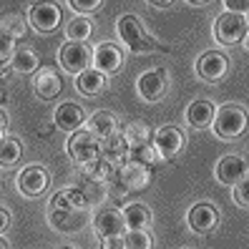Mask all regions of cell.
I'll use <instances>...</instances> for the list:
<instances>
[{"label":"cell","instance_id":"cell-1","mask_svg":"<svg viewBox=\"0 0 249 249\" xmlns=\"http://www.w3.org/2000/svg\"><path fill=\"white\" fill-rule=\"evenodd\" d=\"M116 33H119V38H121L134 53L156 51V40L146 33L143 23H141L136 16H124V18L116 20Z\"/></svg>","mask_w":249,"mask_h":249},{"label":"cell","instance_id":"cell-2","mask_svg":"<svg viewBox=\"0 0 249 249\" xmlns=\"http://www.w3.org/2000/svg\"><path fill=\"white\" fill-rule=\"evenodd\" d=\"M214 134L219 139H237L247 128V111L239 104H227L214 111Z\"/></svg>","mask_w":249,"mask_h":249},{"label":"cell","instance_id":"cell-3","mask_svg":"<svg viewBox=\"0 0 249 249\" xmlns=\"http://www.w3.org/2000/svg\"><path fill=\"white\" fill-rule=\"evenodd\" d=\"M249 33L247 28V16H234V13H224L214 20V40L222 46H237Z\"/></svg>","mask_w":249,"mask_h":249},{"label":"cell","instance_id":"cell-4","mask_svg":"<svg viewBox=\"0 0 249 249\" xmlns=\"http://www.w3.org/2000/svg\"><path fill=\"white\" fill-rule=\"evenodd\" d=\"M113 179L121 186V192H139V189H146L151 184L154 174H151V166L136 164V161H126V164H121L113 171Z\"/></svg>","mask_w":249,"mask_h":249},{"label":"cell","instance_id":"cell-5","mask_svg":"<svg viewBox=\"0 0 249 249\" xmlns=\"http://www.w3.org/2000/svg\"><path fill=\"white\" fill-rule=\"evenodd\" d=\"M98 154H101V141L91 134V131L78 128V131L71 134V139H68V156L76 161L78 166L98 159Z\"/></svg>","mask_w":249,"mask_h":249},{"label":"cell","instance_id":"cell-6","mask_svg":"<svg viewBox=\"0 0 249 249\" xmlns=\"http://www.w3.org/2000/svg\"><path fill=\"white\" fill-rule=\"evenodd\" d=\"M48 184H51L48 171L43 166H38V164L25 166L18 174V179H16L18 192L25 194V196H43V194H46V189H48Z\"/></svg>","mask_w":249,"mask_h":249},{"label":"cell","instance_id":"cell-7","mask_svg":"<svg viewBox=\"0 0 249 249\" xmlns=\"http://www.w3.org/2000/svg\"><path fill=\"white\" fill-rule=\"evenodd\" d=\"M58 61H61V68L78 76L86 68L91 66V48L86 43H66L58 51Z\"/></svg>","mask_w":249,"mask_h":249},{"label":"cell","instance_id":"cell-8","mask_svg":"<svg viewBox=\"0 0 249 249\" xmlns=\"http://www.w3.org/2000/svg\"><path fill=\"white\" fill-rule=\"evenodd\" d=\"M166 89H169V78L166 73L161 68H154V71H146L139 76L136 81V91L143 101H149V104H156L166 96Z\"/></svg>","mask_w":249,"mask_h":249},{"label":"cell","instance_id":"cell-9","mask_svg":"<svg viewBox=\"0 0 249 249\" xmlns=\"http://www.w3.org/2000/svg\"><path fill=\"white\" fill-rule=\"evenodd\" d=\"M184 149V134L177 126H161L154 134V151L156 159H171Z\"/></svg>","mask_w":249,"mask_h":249},{"label":"cell","instance_id":"cell-10","mask_svg":"<svg viewBox=\"0 0 249 249\" xmlns=\"http://www.w3.org/2000/svg\"><path fill=\"white\" fill-rule=\"evenodd\" d=\"M227 71H229V61H227V55L224 53H219V51H209V53H204L196 58V76L204 78V81H222L227 76Z\"/></svg>","mask_w":249,"mask_h":249},{"label":"cell","instance_id":"cell-11","mask_svg":"<svg viewBox=\"0 0 249 249\" xmlns=\"http://www.w3.org/2000/svg\"><path fill=\"white\" fill-rule=\"evenodd\" d=\"M93 231H96L98 239L121 237V234L126 231V224H124L121 212H116V209H101V212L93 216Z\"/></svg>","mask_w":249,"mask_h":249},{"label":"cell","instance_id":"cell-12","mask_svg":"<svg viewBox=\"0 0 249 249\" xmlns=\"http://www.w3.org/2000/svg\"><path fill=\"white\" fill-rule=\"evenodd\" d=\"M214 177L219 184H227L234 186L239 184L242 179H247V161L239 156H224L216 161V169H214Z\"/></svg>","mask_w":249,"mask_h":249},{"label":"cell","instance_id":"cell-13","mask_svg":"<svg viewBox=\"0 0 249 249\" xmlns=\"http://www.w3.org/2000/svg\"><path fill=\"white\" fill-rule=\"evenodd\" d=\"M91 61L96 66L98 73H116L121 66H124V53L119 46H113V43H101L96 46V51L91 53Z\"/></svg>","mask_w":249,"mask_h":249},{"label":"cell","instance_id":"cell-14","mask_svg":"<svg viewBox=\"0 0 249 249\" xmlns=\"http://www.w3.org/2000/svg\"><path fill=\"white\" fill-rule=\"evenodd\" d=\"M186 222H189V227H192L196 234H207V231H212V229L216 227V222H219V212H216L214 204H209V201H199V204H194V207L189 209Z\"/></svg>","mask_w":249,"mask_h":249},{"label":"cell","instance_id":"cell-15","mask_svg":"<svg viewBox=\"0 0 249 249\" xmlns=\"http://www.w3.org/2000/svg\"><path fill=\"white\" fill-rule=\"evenodd\" d=\"M31 23L38 33H53L61 23V8L53 3H33L31 5Z\"/></svg>","mask_w":249,"mask_h":249},{"label":"cell","instance_id":"cell-16","mask_svg":"<svg viewBox=\"0 0 249 249\" xmlns=\"http://www.w3.org/2000/svg\"><path fill=\"white\" fill-rule=\"evenodd\" d=\"M33 91H36L38 98L51 101L63 91V78L58 76V71H53V68H40L33 76Z\"/></svg>","mask_w":249,"mask_h":249},{"label":"cell","instance_id":"cell-17","mask_svg":"<svg viewBox=\"0 0 249 249\" xmlns=\"http://www.w3.org/2000/svg\"><path fill=\"white\" fill-rule=\"evenodd\" d=\"M83 121H86V111L78 104H73V101L61 104L53 113V126L61 131H78L83 126Z\"/></svg>","mask_w":249,"mask_h":249},{"label":"cell","instance_id":"cell-18","mask_svg":"<svg viewBox=\"0 0 249 249\" xmlns=\"http://www.w3.org/2000/svg\"><path fill=\"white\" fill-rule=\"evenodd\" d=\"M98 156L104 159V161H108L113 169H119L121 164H126V161H128V146H126L124 136L121 134H113L111 139L101 141V154Z\"/></svg>","mask_w":249,"mask_h":249},{"label":"cell","instance_id":"cell-19","mask_svg":"<svg viewBox=\"0 0 249 249\" xmlns=\"http://www.w3.org/2000/svg\"><path fill=\"white\" fill-rule=\"evenodd\" d=\"M121 216H124V224H126L128 231H139V229L146 231V227L151 224V209L146 207V204H141V201L126 204Z\"/></svg>","mask_w":249,"mask_h":249},{"label":"cell","instance_id":"cell-20","mask_svg":"<svg viewBox=\"0 0 249 249\" xmlns=\"http://www.w3.org/2000/svg\"><path fill=\"white\" fill-rule=\"evenodd\" d=\"M214 104L212 101H201V98H196V101H192L189 104V108H186V121H189V126H194V128H207L212 121H214Z\"/></svg>","mask_w":249,"mask_h":249},{"label":"cell","instance_id":"cell-21","mask_svg":"<svg viewBox=\"0 0 249 249\" xmlns=\"http://www.w3.org/2000/svg\"><path fill=\"white\" fill-rule=\"evenodd\" d=\"M116 128H119V124H116V116H113V113H106V111L93 113L91 119H89V126H86V131H91L98 141L111 139V136L116 134Z\"/></svg>","mask_w":249,"mask_h":249},{"label":"cell","instance_id":"cell-22","mask_svg":"<svg viewBox=\"0 0 249 249\" xmlns=\"http://www.w3.org/2000/svg\"><path fill=\"white\" fill-rule=\"evenodd\" d=\"M104 89H106V76L98 73L96 68H86L76 76V91L83 96H98Z\"/></svg>","mask_w":249,"mask_h":249},{"label":"cell","instance_id":"cell-23","mask_svg":"<svg viewBox=\"0 0 249 249\" xmlns=\"http://www.w3.org/2000/svg\"><path fill=\"white\" fill-rule=\"evenodd\" d=\"M113 171H116V169L108 164V161H104V159H101V156L81 166L83 179H86V181H96V184H104L106 179H111V177H113Z\"/></svg>","mask_w":249,"mask_h":249},{"label":"cell","instance_id":"cell-24","mask_svg":"<svg viewBox=\"0 0 249 249\" xmlns=\"http://www.w3.org/2000/svg\"><path fill=\"white\" fill-rule=\"evenodd\" d=\"M124 141H126V146L128 149H136V146H151V128L146 126V124H139V121H134V124H128L126 128H124Z\"/></svg>","mask_w":249,"mask_h":249},{"label":"cell","instance_id":"cell-25","mask_svg":"<svg viewBox=\"0 0 249 249\" xmlns=\"http://www.w3.org/2000/svg\"><path fill=\"white\" fill-rule=\"evenodd\" d=\"M48 222L58 231H76L83 224V212H51Z\"/></svg>","mask_w":249,"mask_h":249},{"label":"cell","instance_id":"cell-26","mask_svg":"<svg viewBox=\"0 0 249 249\" xmlns=\"http://www.w3.org/2000/svg\"><path fill=\"white\" fill-rule=\"evenodd\" d=\"M10 68L18 73H36L38 71V55L33 48H16V55L10 58Z\"/></svg>","mask_w":249,"mask_h":249},{"label":"cell","instance_id":"cell-27","mask_svg":"<svg viewBox=\"0 0 249 249\" xmlns=\"http://www.w3.org/2000/svg\"><path fill=\"white\" fill-rule=\"evenodd\" d=\"M23 156V143L18 139H0V166H13V164H18Z\"/></svg>","mask_w":249,"mask_h":249},{"label":"cell","instance_id":"cell-28","mask_svg":"<svg viewBox=\"0 0 249 249\" xmlns=\"http://www.w3.org/2000/svg\"><path fill=\"white\" fill-rule=\"evenodd\" d=\"M91 31H93V25H91L89 18H81V16L73 18V20L68 23V28H66L68 43H83V40H89Z\"/></svg>","mask_w":249,"mask_h":249},{"label":"cell","instance_id":"cell-29","mask_svg":"<svg viewBox=\"0 0 249 249\" xmlns=\"http://www.w3.org/2000/svg\"><path fill=\"white\" fill-rule=\"evenodd\" d=\"M0 33H5L8 38H20L23 33H25V23H23V18L18 16V13H8V16H3L0 18Z\"/></svg>","mask_w":249,"mask_h":249},{"label":"cell","instance_id":"cell-30","mask_svg":"<svg viewBox=\"0 0 249 249\" xmlns=\"http://www.w3.org/2000/svg\"><path fill=\"white\" fill-rule=\"evenodd\" d=\"M81 196L86 201V207H93V204H101L106 199V192H104V184H96V181H83L81 186Z\"/></svg>","mask_w":249,"mask_h":249},{"label":"cell","instance_id":"cell-31","mask_svg":"<svg viewBox=\"0 0 249 249\" xmlns=\"http://www.w3.org/2000/svg\"><path fill=\"white\" fill-rule=\"evenodd\" d=\"M121 239H124L126 249H151V237H149V231H143V229L126 231Z\"/></svg>","mask_w":249,"mask_h":249},{"label":"cell","instance_id":"cell-32","mask_svg":"<svg viewBox=\"0 0 249 249\" xmlns=\"http://www.w3.org/2000/svg\"><path fill=\"white\" fill-rule=\"evenodd\" d=\"M128 161H136V164H146L151 166L156 161V151L151 146H136V149H128Z\"/></svg>","mask_w":249,"mask_h":249},{"label":"cell","instance_id":"cell-33","mask_svg":"<svg viewBox=\"0 0 249 249\" xmlns=\"http://www.w3.org/2000/svg\"><path fill=\"white\" fill-rule=\"evenodd\" d=\"M51 212H81V209L73 207L68 189H63V192H58V194L51 199Z\"/></svg>","mask_w":249,"mask_h":249},{"label":"cell","instance_id":"cell-34","mask_svg":"<svg viewBox=\"0 0 249 249\" xmlns=\"http://www.w3.org/2000/svg\"><path fill=\"white\" fill-rule=\"evenodd\" d=\"M68 5L76 10L81 18L86 16V13H93V10H98V8H104V3H101V0H89V3H81V0H71Z\"/></svg>","mask_w":249,"mask_h":249},{"label":"cell","instance_id":"cell-35","mask_svg":"<svg viewBox=\"0 0 249 249\" xmlns=\"http://www.w3.org/2000/svg\"><path fill=\"white\" fill-rule=\"evenodd\" d=\"M13 55H16V40L0 33V61H10Z\"/></svg>","mask_w":249,"mask_h":249},{"label":"cell","instance_id":"cell-36","mask_svg":"<svg viewBox=\"0 0 249 249\" xmlns=\"http://www.w3.org/2000/svg\"><path fill=\"white\" fill-rule=\"evenodd\" d=\"M247 186H249V181L247 179H242L239 184H234V204H237V207H247L249 204V196H247Z\"/></svg>","mask_w":249,"mask_h":249},{"label":"cell","instance_id":"cell-37","mask_svg":"<svg viewBox=\"0 0 249 249\" xmlns=\"http://www.w3.org/2000/svg\"><path fill=\"white\" fill-rule=\"evenodd\" d=\"M101 249H126L121 237H111V239H101Z\"/></svg>","mask_w":249,"mask_h":249},{"label":"cell","instance_id":"cell-38","mask_svg":"<svg viewBox=\"0 0 249 249\" xmlns=\"http://www.w3.org/2000/svg\"><path fill=\"white\" fill-rule=\"evenodd\" d=\"M229 8V13H234V16H247V3L242 0V3H234V0H227L224 3Z\"/></svg>","mask_w":249,"mask_h":249},{"label":"cell","instance_id":"cell-39","mask_svg":"<svg viewBox=\"0 0 249 249\" xmlns=\"http://www.w3.org/2000/svg\"><path fill=\"white\" fill-rule=\"evenodd\" d=\"M8 224H10V216H8V212H5L3 207H0V234L8 229Z\"/></svg>","mask_w":249,"mask_h":249},{"label":"cell","instance_id":"cell-40","mask_svg":"<svg viewBox=\"0 0 249 249\" xmlns=\"http://www.w3.org/2000/svg\"><path fill=\"white\" fill-rule=\"evenodd\" d=\"M5 128H8V113L0 108V139H5L3 134H5Z\"/></svg>","mask_w":249,"mask_h":249},{"label":"cell","instance_id":"cell-41","mask_svg":"<svg viewBox=\"0 0 249 249\" xmlns=\"http://www.w3.org/2000/svg\"><path fill=\"white\" fill-rule=\"evenodd\" d=\"M53 128H55L53 124H43V126L38 128V136H51V134H53Z\"/></svg>","mask_w":249,"mask_h":249},{"label":"cell","instance_id":"cell-42","mask_svg":"<svg viewBox=\"0 0 249 249\" xmlns=\"http://www.w3.org/2000/svg\"><path fill=\"white\" fill-rule=\"evenodd\" d=\"M151 5H154V8H169V5H171V0H164V3H159V0H151Z\"/></svg>","mask_w":249,"mask_h":249},{"label":"cell","instance_id":"cell-43","mask_svg":"<svg viewBox=\"0 0 249 249\" xmlns=\"http://www.w3.org/2000/svg\"><path fill=\"white\" fill-rule=\"evenodd\" d=\"M0 249H8V242L3 239V234H0Z\"/></svg>","mask_w":249,"mask_h":249},{"label":"cell","instance_id":"cell-44","mask_svg":"<svg viewBox=\"0 0 249 249\" xmlns=\"http://www.w3.org/2000/svg\"><path fill=\"white\" fill-rule=\"evenodd\" d=\"M61 249H73V247H61Z\"/></svg>","mask_w":249,"mask_h":249},{"label":"cell","instance_id":"cell-45","mask_svg":"<svg viewBox=\"0 0 249 249\" xmlns=\"http://www.w3.org/2000/svg\"><path fill=\"white\" fill-rule=\"evenodd\" d=\"M3 63H5V61H0V68H3Z\"/></svg>","mask_w":249,"mask_h":249}]
</instances>
